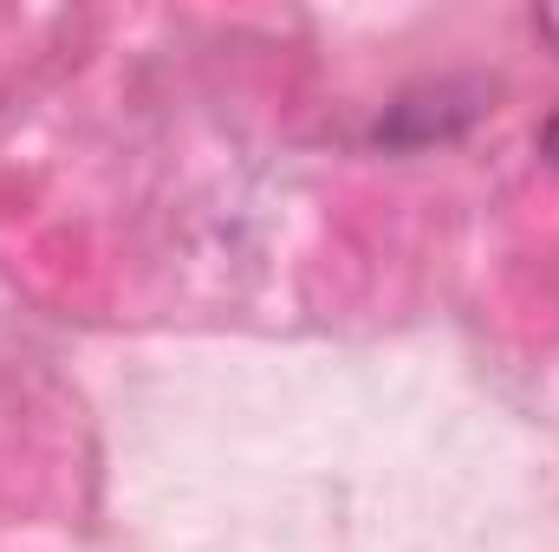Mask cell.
<instances>
[{
  "instance_id": "7a4b0ae2",
  "label": "cell",
  "mask_w": 559,
  "mask_h": 552,
  "mask_svg": "<svg viewBox=\"0 0 559 552\" xmlns=\"http://www.w3.org/2000/svg\"><path fill=\"white\" fill-rule=\"evenodd\" d=\"M540 26H547V33L559 39V7H547V13H540Z\"/></svg>"
},
{
  "instance_id": "6da1fadb",
  "label": "cell",
  "mask_w": 559,
  "mask_h": 552,
  "mask_svg": "<svg viewBox=\"0 0 559 552\" xmlns=\"http://www.w3.org/2000/svg\"><path fill=\"white\" fill-rule=\"evenodd\" d=\"M540 143H547V149H554V156H559V111H554V118H547V131H540Z\"/></svg>"
}]
</instances>
